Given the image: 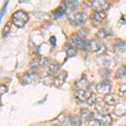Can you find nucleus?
Listing matches in <instances>:
<instances>
[{"label":"nucleus","instance_id":"nucleus-1","mask_svg":"<svg viewBox=\"0 0 126 126\" xmlns=\"http://www.w3.org/2000/svg\"><path fill=\"white\" fill-rule=\"evenodd\" d=\"M29 20V15L23 10H18L12 15V22L18 28H23Z\"/></svg>","mask_w":126,"mask_h":126},{"label":"nucleus","instance_id":"nucleus-2","mask_svg":"<svg viewBox=\"0 0 126 126\" xmlns=\"http://www.w3.org/2000/svg\"><path fill=\"white\" fill-rule=\"evenodd\" d=\"M67 18L69 22L73 25H81L87 21V15L83 12H78V13L72 14V15L70 14L67 16Z\"/></svg>","mask_w":126,"mask_h":126},{"label":"nucleus","instance_id":"nucleus-3","mask_svg":"<svg viewBox=\"0 0 126 126\" xmlns=\"http://www.w3.org/2000/svg\"><path fill=\"white\" fill-rule=\"evenodd\" d=\"M71 40H72V43L78 48H81L83 50H86L88 48V43L87 42L86 39L80 37L78 33H74L71 36Z\"/></svg>","mask_w":126,"mask_h":126},{"label":"nucleus","instance_id":"nucleus-4","mask_svg":"<svg viewBox=\"0 0 126 126\" xmlns=\"http://www.w3.org/2000/svg\"><path fill=\"white\" fill-rule=\"evenodd\" d=\"M112 89V82L110 81H103L99 82L96 86V91L101 94H109V93Z\"/></svg>","mask_w":126,"mask_h":126},{"label":"nucleus","instance_id":"nucleus-5","mask_svg":"<svg viewBox=\"0 0 126 126\" xmlns=\"http://www.w3.org/2000/svg\"><path fill=\"white\" fill-rule=\"evenodd\" d=\"M109 7V3L105 0H94L91 3V8L94 12H103Z\"/></svg>","mask_w":126,"mask_h":126},{"label":"nucleus","instance_id":"nucleus-6","mask_svg":"<svg viewBox=\"0 0 126 126\" xmlns=\"http://www.w3.org/2000/svg\"><path fill=\"white\" fill-rule=\"evenodd\" d=\"M94 119H96L100 123V125L104 126H109L112 125V119L111 115L109 114H102V113H96L94 114Z\"/></svg>","mask_w":126,"mask_h":126},{"label":"nucleus","instance_id":"nucleus-7","mask_svg":"<svg viewBox=\"0 0 126 126\" xmlns=\"http://www.w3.org/2000/svg\"><path fill=\"white\" fill-rule=\"evenodd\" d=\"M103 101L109 106L116 105L119 102V96L117 94H114V93H109V94H106L104 96Z\"/></svg>","mask_w":126,"mask_h":126},{"label":"nucleus","instance_id":"nucleus-8","mask_svg":"<svg viewBox=\"0 0 126 126\" xmlns=\"http://www.w3.org/2000/svg\"><path fill=\"white\" fill-rule=\"evenodd\" d=\"M105 17H106V15L104 14V12H93L90 16L93 24H100Z\"/></svg>","mask_w":126,"mask_h":126},{"label":"nucleus","instance_id":"nucleus-9","mask_svg":"<svg viewBox=\"0 0 126 126\" xmlns=\"http://www.w3.org/2000/svg\"><path fill=\"white\" fill-rule=\"evenodd\" d=\"M66 78H67V72L63 71V72H61L60 74H59L58 76L54 79V81H53L54 85L56 87H61L63 83L65 82Z\"/></svg>","mask_w":126,"mask_h":126},{"label":"nucleus","instance_id":"nucleus-10","mask_svg":"<svg viewBox=\"0 0 126 126\" xmlns=\"http://www.w3.org/2000/svg\"><path fill=\"white\" fill-rule=\"evenodd\" d=\"M102 48V43L99 40L93 39L88 42V49L92 52L99 51Z\"/></svg>","mask_w":126,"mask_h":126},{"label":"nucleus","instance_id":"nucleus-11","mask_svg":"<svg viewBox=\"0 0 126 126\" xmlns=\"http://www.w3.org/2000/svg\"><path fill=\"white\" fill-rule=\"evenodd\" d=\"M113 113L117 117H123L126 114V104L125 103H118L113 109Z\"/></svg>","mask_w":126,"mask_h":126},{"label":"nucleus","instance_id":"nucleus-12","mask_svg":"<svg viewBox=\"0 0 126 126\" xmlns=\"http://www.w3.org/2000/svg\"><path fill=\"white\" fill-rule=\"evenodd\" d=\"M65 13H66V4H65L64 2H62L61 5L53 12V15L55 19H59V18L64 15Z\"/></svg>","mask_w":126,"mask_h":126},{"label":"nucleus","instance_id":"nucleus-13","mask_svg":"<svg viewBox=\"0 0 126 126\" xmlns=\"http://www.w3.org/2000/svg\"><path fill=\"white\" fill-rule=\"evenodd\" d=\"M95 109L96 111H97L98 113H102V114H104L105 113H107L109 111V109H108V104L105 103L104 101H102V102H97L96 104V107H95Z\"/></svg>","mask_w":126,"mask_h":126},{"label":"nucleus","instance_id":"nucleus-14","mask_svg":"<svg viewBox=\"0 0 126 126\" xmlns=\"http://www.w3.org/2000/svg\"><path fill=\"white\" fill-rule=\"evenodd\" d=\"M75 97H76L77 101L79 103H84L87 100V95L84 90L82 89H78L75 92Z\"/></svg>","mask_w":126,"mask_h":126},{"label":"nucleus","instance_id":"nucleus-15","mask_svg":"<svg viewBox=\"0 0 126 126\" xmlns=\"http://www.w3.org/2000/svg\"><path fill=\"white\" fill-rule=\"evenodd\" d=\"M126 47V41L125 40H119L113 45V48L115 52H120Z\"/></svg>","mask_w":126,"mask_h":126},{"label":"nucleus","instance_id":"nucleus-16","mask_svg":"<svg viewBox=\"0 0 126 126\" xmlns=\"http://www.w3.org/2000/svg\"><path fill=\"white\" fill-rule=\"evenodd\" d=\"M60 69V65L58 63H52L49 66L48 68V73L50 75H54L57 72V71Z\"/></svg>","mask_w":126,"mask_h":126},{"label":"nucleus","instance_id":"nucleus-17","mask_svg":"<svg viewBox=\"0 0 126 126\" xmlns=\"http://www.w3.org/2000/svg\"><path fill=\"white\" fill-rule=\"evenodd\" d=\"M97 95L95 94L94 93H92L90 94V96L87 97V104L88 106H93L94 105L95 103H97Z\"/></svg>","mask_w":126,"mask_h":126},{"label":"nucleus","instance_id":"nucleus-18","mask_svg":"<svg viewBox=\"0 0 126 126\" xmlns=\"http://www.w3.org/2000/svg\"><path fill=\"white\" fill-rule=\"evenodd\" d=\"M96 35H97V38H99V39H103V38H106L107 36H110V35L112 36V33L109 32L107 30H105V29H102L97 32Z\"/></svg>","mask_w":126,"mask_h":126},{"label":"nucleus","instance_id":"nucleus-19","mask_svg":"<svg viewBox=\"0 0 126 126\" xmlns=\"http://www.w3.org/2000/svg\"><path fill=\"white\" fill-rule=\"evenodd\" d=\"M34 75H35V73L33 74H30V73H26L24 75L23 77V83L24 84H29L32 82V80L34 79Z\"/></svg>","mask_w":126,"mask_h":126},{"label":"nucleus","instance_id":"nucleus-20","mask_svg":"<svg viewBox=\"0 0 126 126\" xmlns=\"http://www.w3.org/2000/svg\"><path fill=\"white\" fill-rule=\"evenodd\" d=\"M77 6H78V1H76V0L66 2V7L68 9H70L71 11H73V10L76 9Z\"/></svg>","mask_w":126,"mask_h":126},{"label":"nucleus","instance_id":"nucleus-21","mask_svg":"<svg viewBox=\"0 0 126 126\" xmlns=\"http://www.w3.org/2000/svg\"><path fill=\"white\" fill-rule=\"evenodd\" d=\"M125 76H126V65L125 66H121L116 72V78H122Z\"/></svg>","mask_w":126,"mask_h":126},{"label":"nucleus","instance_id":"nucleus-22","mask_svg":"<svg viewBox=\"0 0 126 126\" xmlns=\"http://www.w3.org/2000/svg\"><path fill=\"white\" fill-rule=\"evenodd\" d=\"M78 53V50H77L76 48L74 47H69L67 50H66V59L72 57V56H75Z\"/></svg>","mask_w":126,"mask_h":126},{"label":"nucleus","instance_id":"nucleus-23","mask_svg":"<svg viewBox=\"0 0 126 126\" xmlns=\"http://www.w3.org/2000/svg\"><path fill=\"white\" fill-rule=\"evenodd\" d=\"M40 63H41V62H40V59L39 57H35V58H34L31 62H30V66L32 69H35L40 66Z\"/></svg>","mask_w":126,"mask_h":126},{"label":"nucleus","instance_id":"nucleus-24","mask_svg":"<svg viewBox=\"0 0 126 126\" xmlns=\"http://www.w3.org/2000/svg\"><path fill=\"white\" fill-rule=\"evenodd\" d=\"M90 113H91V112L89 111V109H86V108H82V109H81V110H80V116L84 118L85 119H87V116H88Z\"/></svg>","mask_w":126,"mask_h":126},{"label":"nucleus","instance_id":"nucleus-25","mask_svg":"<svg viewBox=\"0 0 126 126\" xmlns=\"http://www.w3.org/2000/svg\"><path fill=\"white\" fill-rule=\"evenodd\" d=\"M81 124H82V120H81L80 115H76V116L73 117L72 126H80Z\"/></svg>","mask_w":126,"mask_h":126},{"label":"nucleus","instance_id":"nucleus-26","mask_svg":"<svg viewBox=\"0 0 126 126\" xmlns=\"http://www.w3.org/2000/svg\"><path fill=\"white\" fill-rule=\"evenodd\" d=\"M10 28H11V25H10V23L9 22V23H7L4 25V27H3V36H7L8 34H9V33L10 32Z\"/></svg>","mask_w":126,"mask_h":126},{"label":"nucleus","instance_id":"nucleus-27","mask_svg":"<svg viewBox=\"0 0 126 126\" xmlns=\"http://www.w3.org/2000/svg\"><path fill=\"white\" fill-rule=\"evenodd\" d=\"M109 74H110V71H109V69L103 68L102 70H100V75H101V77H104V78H106V77L109 76Z\"/></svg>","mask_w":126,"mask_h":126},{"label":"nucleus","instance_id":"nucleus-28","mask_svg":"<svg viewBox=\"0 0 126 126\" xmlns=\"http://www.w3.org/2000/svg\"><path fill=\"white\" fill-rule=\"evenodd\" d=\"M119 94H125L126 93V83H122V84L119 86Z\"/></svg>","mask_w":126,"mask_h":126},{"label":"nucleus","instance_id":"nucleus-29","mask_svg":"<svg viewBox=\"0 0 126 126\" xmlns=\"http://www.w3.org/2000/svg\"><path fill=\"white\" fill-rule=\"evenodd\" d=\"M100 123L96 119H93V120L88 122V126H100Z\"/></svg>","mask_w":126,"mask_h":126},{"label":"nucleus","instance_id":"nucleus-30","mask_svg":"<svg viewBox=\"0 0 126 126\" xmlns=\"http://www.w3.org/2000/svg\"><path fill=\"white\" fill-rule=\"evenodd\" d=\"M9 4V1H6L4 5L3 6V8H2L1 9V15H0V17H1V19H3V16L4 15V13H5V10H6V7H7V5Z\"/></svg>","mask_w":126,"mask_h":126},{"label":"nucleus","instance_id":"nucleus-31","mask_svg":"<svg viewBox=\"0 0 126 126\" xmlns=\"http://www.w3.org/2000/svg\"><path fill=\"white\" fill-rule=\"evenodd\" d=\"M50 43L53 46H56V38L55 36H51L50 38Z\"/></svg>","mask_w":126,"mask_h":126},{"label":"nucleus","instance_id":"nucleus-32","mask_svg":"<svg viewBox=\"0 0 126 126\" xmlns=\"http://www.w3.org/2000/svg\"><path fill=\"white\" fill-rule=\"evenodd\" d=\"M1 96L3 95V93H7L8 92V88H7V87L4 86V85H1Z\"/></svg>","mask_w":126,"mask_h":126},{"label":"nucleus","instance_id":"nucleus-33","mask_svg":"<svg viewBox=\"0 0 126 126\" xmlns=\"http://www.w3.org/2000/svg\"><path fill=\"white\" fill-rule=\"evenodd\" d=\"M125 126H126V125H125Z\"/></svg>","mask_w":126,"mask_h":126}]
</instances>
